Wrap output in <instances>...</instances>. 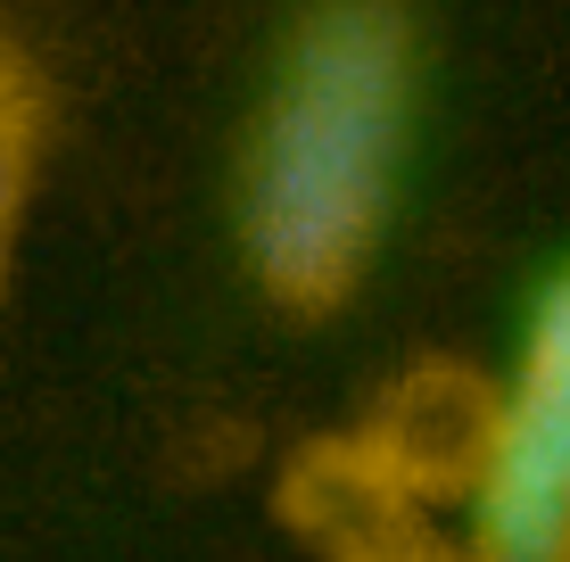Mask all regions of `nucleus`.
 Returning a JSON list of instances; mask_svg holds the SVG:
<instances>
[{
  "mask_svg": "<svg viewBox=\"0 0 570 562\" xmlns=\"http://www.w3.org/2000/svg\"><path fill=\"white\" fill-rule=\"evenodd\" d=\"M414 125V26L397 0H323L273 75L240 158L248 274L289 315H331L381 257Z\"/></svg>",
  "mask_w": 570,
  "mask_h": 562,
  "instance_id": "f257e3e1",
  "label": "nucleus"
},
{
  "mask_svg": "<svg viewBox=\"0 0 570 562\" xmlns=\"http://www.w3.org/2000/svg\"><path fill=\"white\" fill-rule=\"evenodd\" d=\"M463 496L480 562H570V274L529 315L521 381L497 397L488 455Z\"/></svg>",
  "mask_w": 570,
  "mask_h": 562,
  "instance_id": "f03ea898",
  "label": "nucleus"
},
{
  "mask_svg": "<svg viewBox=\"0 0 570 562\" xmlns=\"http://www.w3.org/2000/svg\"><path fill=\"white\" fill-rule=\"evenodd\" d=\"M488 422H497V397H480V381L414 373L389 390L356 463L397 496H463L488 455Z\"/></svg>",
  "mask_w": 570,
  "mask_h": 562,
  "instance_id": "7ed1b4c3",
  "label": "nucleus"
},
{
  "mask_svg": "<svg viewBox=\"0 0 570 562\" xmlns=\"http://www.w3.org/2000/svg\"><path fill=\"white\" fill-rule=\"evenodd\" d=\"M26 166H33V116H26V108H9V116H0V282H9V248H17Z\"/></svg>",
  "mask_w": 570,
  "mask_h": 562,
  "instance_id": "20e7f679",
  "label": "nucleus"
},
{
  "mask_svg": "<svg viewBox=\"0 0 570 562\" xmlns=\"http://www.w3.org/2000/svg\"><path fill=\"white\" fill-rule=\"evenodd\" d=\"M9 108H26V116H33V75H26V58L0 42V116H9Z\"/></svg>",
  "mask_w": 570,
  "mask_h": 562,
  "instance_id": "39448f33",
  "label": "nucleus"
}]
</instances>
